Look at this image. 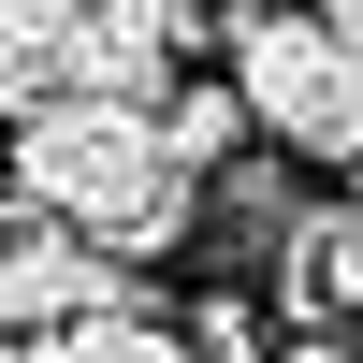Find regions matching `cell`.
<instances>
[{
  "label": "cell",
  "mask_w": 363,
  "mask_h": 363,
  "mask_svg": "<svg viewBox=\"0 0 363 363\" xmlns=\"http://www.w3.org/2000/svg\"><path fill=\"white\" fill-rule=\"evenodd\" d=\"M29 363H189V349H174V320H102V335H58Z\"/></svg>",
  "instance_id": "8992f818"
},
{
  "label": "cell",
  "mask_w": 363,
  "mask_h": 363,
  "mask_svg": "<svg viewBox=\"0 0 363 363\" xmlns=\"http://www.w3.org/2000/svg\"><path fill=\"white\" fill-rule=\"evenodd\" d=\"M0 189H15L44 233L131 262V277L203 233V189L160 160V131H145V116H102V102H44V116L15 131V174H0Z\"/></svg>",
  "instance_id": "6da1fadb"
},
{
  "label": "cell",
  "mask_w": 363,
  "mask_h": 363,
  "mask_svg": "<svg viewBox=\"0 0 363 363\" xmlns=\"http://www.w3.org/2000/svg\"><path fill=\"white\" fill-rule=\"evenodd\" d=\"M58 102V0H0V131Z\"/></svg>",
  "instance_id": "5b68a950"
},
{
  "label": "cell",
  "mask_w": 363,
  "mask_h": 363,
  "mask_svg": "<svg viewBox=\"0 0 363 363\" xmlns=\"http://www.w3.org/2000/svg\"><path fill=\"white\" fill-rule=\"evenodd\" d=\"M262 306H277L291 335H335V320H363V218L306 203V218L262 247Z\"/></svg>",
  "instance_id": "277c9868"
},
{
  "label": "cell",
  "mask_w": 363,
  "mask_h": 363,
  "mask_svg": "<svg viewBox=\"0 0 363 363\" xmlns=\"http://www.w3.org/2000/svg\"><path fill=\"white\" fill-rule=\"evenodd\" d=\"M102 320H145L131 262L73 247V233H44V218L0 247V349H58V335H102Z\"/></svg>",
  "instance_id": "3957f363"
},
{
  "label": "cell",
  "mask_w": 363,
  "mask_h": 363,
  "mask_svg": "<svg viewBox=\"0 0 363 363\" xmlns=\"http://www.w3.org/2000/svg\"><path fill=\"white\" fill-rule=\"evenodd\" d=\"M233 116H247V145H277V160H335L363 174V58L335 44L320 15H233Z\"/></svg>",
  "instance_id": "7a4b0ae2"
},
{
  "label": "cell",
  "mask_w": 363,
  "mask_h": 363,
  "mask_svg": "<svg viewBox=\"0 0 363 363\" xmlns=\"http://www.w3.org/2000/svg\"><path fill=\"white\" fill-rule=\"evenodd\" d=\"M15 233H29V203H15V189H0V247H15Z\"/></svg>",
  "instance_id": "52a82bcc"
},
{
  "label": "cell",
  "mask_w": 363,
  "mask_h": 363,
  "mask_svg": "<svg viewBox=\"0 0 363 363\" xmlns=\"http://www.w3.org/2000/svg\"><path fill=\"white\" fill-rule=\"evenodd\" d=\"M349 363H363V349H349Z\"/></svg>",
  "instance_id": "ba28073f"
}]
</instances>
